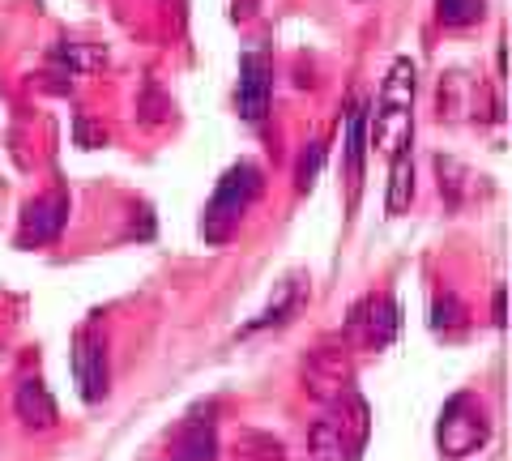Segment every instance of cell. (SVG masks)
Returning <instances> with one entry per match:
<instances>
[{"mask_svg":"<svg viewBox=\"0 0 512 461\" xmlns=\"http://www.w3.org/2000/svg\"><path fill=\"white\" fill-rule=\"evenodd\" d=\"M13 410H18V419L30 423V427H52L56 423V397L47 393L43 380H26V385L18 389V397H13Z\"/></svg>","mask_w":512,"mask_h":461,"instance_id":"9c48e42d","label":"cell"},{"mask_svg":"<svg viewBox=\"0 0 512 461\" xmlns=\"http://www.w3.org/2000/svg\"><path fill=\"white\" fill-rule=\"evenodd\" d=\"M491 436V419H487V410L474 402L470 393H457L453 402L444 406V415H440V427H436V440H440V449L448 457H466L474 449H483Z\"/></svg>","mask_w":512,"mask_h":461,"instance_id":"277c9868","label":"cell"},{"mask_svg":"<svg viewBox=\"0 0 512 461\" xmlns=\"http://www.w3.org/2000/svg\"><path fill=\"white\" fill-rule=\"evenodd\" d=\"M256 193H261V167L256 163H235L227 176L218 180L210 205H205V218H201V235L210 244H227L231 231L239 227V218H244V210L256 201Z\"/></svg>","mask_w":512,"mask_h":461,"instance_id":"7a4b0ae2","label":"cell"},{"mask_svg":"<svg viewBox=\"0 0 512 461\" xmlns=\"http://www.w3.org/2000/svg\"><path fill=\"white\" fill-rule=\"evenodd\" d=\"M414 197V163H410V150H397L393 154V180H389V201L384 210L389 214H402Z\"/></svg>","mask_w":512,"mask_h":461,"instance_id":"7c38bea8","label":"cell"},{"mask_svg":"<svg viewBox=\"0 0 512 461\" xmlns=\"http://www.w3.org/2000/svg\"><path fill=\"white\" fill-rule=\"evenodd\" d=\"M320 163H325V146H316V141H312V146H308V154L299 158V176H295L303 193H308V188L316 184V176H320Z\"/></svg>","mask_w":512,"mask_h":461,"instance_id":"5bb4252c","label":"cell"},{"mask_svg":"<svg viewBox=\"0 0 512 461\" xmlns=\"http://www.w3.org/2000/svg\"><path fill=\"white\" fill-rule=\"evenodd\" d=\"M495 321L504 325V291H495Z\"/></svg>","mask_w":512,"mask_h":461,"instance_id":"9a60e30c","label":"cell"},{"mask_svg":"<svg viewBox=\"0 0 512 461\" xmlns=\"http://www.w3.org/2000/svg\"><path fill=\"white\" fill-rule=\"evenodd\" d=\"M218 457V436H214V423L210 419H192L180 436V453L175 461H214Z\"/></svg>","mask_w":512,"mask_h":461,"instance_id":"30bf717a","label":"cell"},{"mask_svg":"<svg viewBox=\"0 0 512 461\" xmlns=\"http://www.w3.org/2000/svg\"><path fill=\"white\" fill-rule=\"evenodd\" d=\"M363 154H367V107H350L346 116V163H350V184L359 188L363 176Z\"/></svg>","mask_w":512,"mask_h":461,"instance_id":"8fae6325","label":"cell"},{"mask_svg":"<svg viewBox=\"0 0 512 461\" xmlns=\"http://www.w3.org/2000/svg\"><path fill=\"white\" fill-rule=\"evenodd\" d=\"M269 99H274V65L265 52H244L239 56V86H235V107L248 124H261Z\"/></svg>","mask_w":512,"mask_h":461,"instance_id":"5b68a950","label":"cell"},{"mask_svg":"<svg viewBox=\"0 0 512 461\" xmlns=\"http://www.w3.org/2000/svg\"><path fill=\"white\" fill-rule=\"evenodd\" d=\"M64 218H69V201L64 197H47V201H30L26 205V214H22V235H18V244H43V240H56L60 227H64Z\"/></svg>","mask_w":512,"mask_h":461,"instance_id":"52a82bcc","label":"cell"},{"mask_svg":"<svg viewBox=\"0 0 512 461\" xmlns=\"http://www.w3.org/2000/svg\"><path fill=\"white\" fill-rule=\"evenodd\" d=\"M436 18L444 26H470L483 18V0H436Z\"/></svg>","mask_w":512,"mask_h":461,"instance_id":"4fadbf2b","label":"cell"},{"mask_svg":"<svg viewBox=\"0 0 512 461\" xmlns=\"http://www.w3.org/2000/svg\"><path fill=\"white\" fill-rule=\"evenodd\" d=\"M73 380H77V393L90 406L107 397V346L94 333V325L77 329V338H73Z\"/></svg>","mask_w":512,"mask_h":461,"instance_id":"8992f818","label":"cell"},{"mask_svg":"<svg viewBox=\"0 0 512 461\" xmlns=\"http://www.w3.org/2000/svg\"><path fill=\"white\" fill-rule=\"evenodd\" d=\"M350 329H363L367 342L384 346L397 333V308H393V299L389 295H367L363 304L350 312Z\"/></svg>","mask_w":512,"mask_h":461,"instance_id":"ba28073f","label":"cell"},{"mask_svg":"<svg viewBox=\"0 0 512 461\" xmlns=\"http://www.w3.org/2000/svg\"><path fill=\"white\" fill-rule=\"evenodd\" d=\"M367 444V406L359 393H342L338 406L312 427V453L316 461H359Z\"/></svg>","mask_w":512,"mask_h":461,"instance_id":"3957f363","label":"cell"},{"mask_svg":"<svg viewBox=\"0 0 512 461\" xmlns=\"http://www.w3.org/2000/svg\"><path fill=\"white\" fill-rule=\"evenodd\" d=\"M410 111H414V65L402 56V60H393L376 107L367 111V146H376L384 154L410 150V137H414Z\"/></svg>","mask_w":512,"mask_h":461,"instance_id":"6da1fadb","label":"cell"}]
</instances>
